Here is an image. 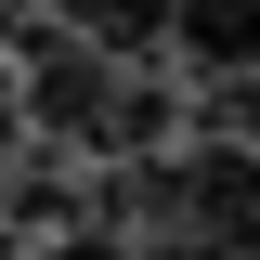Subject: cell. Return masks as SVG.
<instances>
[{
    "label": "cell",
    "mask_w": 260,
    "mask_h": 260,
    "mask_svg": "<svg viewBox=\"0 0 260 260\" xmlns=\"http://www.w3.org/2000/svg\"><path fill=\"white\" fill-rule=\"evenodd\" d=\"M169 52L208 78V65H260V0H169Z\"/></svg>",
    "instance_id": "6da1fadb"
},
{
    "label": "cell",
    "mask_w": 260,
    "mask_h": 260,
    "mask_svg": "<svg viewBox=\"0 0 260 260\" xmlns=\"http://www.w3.org/2000/svg\"><path fill=\"white\" fill-rule=\"evenodd\" d=\"M52 26L65 39H91V52H169V0H52Z\"/></svg>",
    "instance_id": "7a4b0ae2"
},
{
    "label": "cell",
    "mask_w": 260,
    "mask_h": 260,
    "mask_svg": "<svg viewBox=\"0 0 260 260\" xmlns=\"http://www.w3.org/2000/svg\"><path fill=\"white\" fill-rule=\"evenodd\" d=\"M39 260H143V247H130L117 221H78V234H52V247H39Z\"/></svg>",
    "instance_id": "3957f363"
}]
</instances>
